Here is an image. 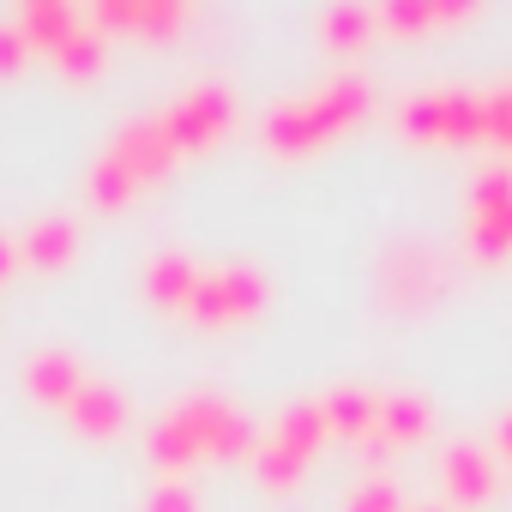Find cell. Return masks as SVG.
<instances>
[]
</instances>
